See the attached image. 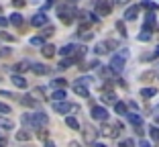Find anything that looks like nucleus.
I'll return each mask as SVG.
<instances>
[{
    "label": "nucleus",
    "mask_w": 159,
    "mask_h": 147,
    "mask_svg": "<svg viewBox=\"0 0 159 147\" xmlns=\"http://www.w3.org/2000/svg\"><path fill=\"white\" fill-rule=\"evenodd\" d=\"M53 84H55V86H59V88H63V86H66V80H63V78H57V80L53 82Z\"/></svg>",
    "instance_id": "obj_39"
},
{
    "label": "nucleus",
    "mask_w": 159,
    "mask_h": 147,
    "mask_svg": "<svg viewBox=\"0 0 159 147\" xmlns=\"http://www.w3.org/2000/svg\"><path fill=\"white\" fill-rule=\"evenodd\" d=\"M27 70H31V63L29 62H19L16 66H14V74H16V71L20 74V71H27Z\"/></svg>",
    "instance_id": "obj_18"
},
{
    "label": "nucleus",
    "mask_w": 159,
    "mask_h": 147,
    "mask_svg": "<svg viewBox=\"0 0 159 147\" xmlns=\"http://www.w3.org/2000/svg\"><path fill=\"white\" fill-rule=\"evenodd\" d=\"M157 147H159V145H157Z\"/></svg>",
    "instance_id": "obj_51"
},
{
    "label": "nucleus",
    "mask_w": 159,
    "mask_h": 147,
    "mask_svg": "<svg viewBox=\"0 0 159 147\" xmlns=\"http://www.w3.org/2000/svg\"><path fill=\"white\" fill-rule=\"evenodd\" d=\"M116 27H118V31H120L122 35H126V29H125V25H122V23H116Z\"/></svg>",
    "instance_id": "obj_41"
},
{
    "label": "nucleus",
    "mask_w": 159,
    "mask_h": 147,
    "mask_svg": "<svg viewBox=\"0 0 159 147\" xmlns=\"http://www.w3.org/2000/svg\"><path fill=\"white\" fill-rule=\"evenodd\" d=\"M120 131H122L120 123H104V127H102V135H106L110 139H116L120 135Z\"/></svg>",
    "instance_id": "obj_2"
},
{
    "label": "nucleus",
    "mask_w": 159,
    "mask_h": 147,
    "mask_svg": "<svg viewBox=\"0 0 159 147\" xmlns=\"http://www.w3.org/2000/svg\"><path fill=\"white\" fill-rule=\"evenodd\" d=\"M96 10H98V14L106 16V14H110V12H112V6L108 4L106 0H98V2H96Z\"/></svg>",
    "instance_id": "obj_6"
},
{
    "label": "nucleus",
    "mask_w": 159,
    "mask_h": 147,
    "mask_svg": "<svg viewBox=\"0 0 159 147\" xmlns=\"http://www.w3.org/2000/svg\"><path fill=\"white\" fill-rule=\"evenodd\" d=\"M66 125H67L70 129H74V131H78V129H80V123L74 119V117H67V119H66Z\"/></svg>",
    "instance_id": "obj_21"
},
{
    "label": "nucleus",
    "mask_w": 159,
    "mask_h": 147,
    "mask_svg": "<svg viewBox=\"0 0 159 147\" xmlns=\"http://www.w3.org/2000/svg\"><path fill=\"white\" fill-rule=\"evenodd\" d=\"M126 119L131 121V125H135V129L143 127V117H141L139 113H126Z\"/></svg>",
    "instance_id": "obj_8"
},
{
    "label": "nucleus",
    "mask_w": 159,
    "mask_h": 147,
    "mask_svg": "<svg viewBox=\"0 0 159 147\" xmlns=\"http://www.w3.org/2000/svg\"><path fill=\"white\" fill-rule=\"evenodd\" d=\"M0 113H2V114H10V106H8V104H2V102H0Z\"/></svg>",
    "instance_id": "obj_36"
},
{
    "label": "nucleus",
    "mask_w": 159,
    "mask_h": 147,
    "mask_svg": "<svg viewBox=\"0 0 159 147\" xmlns=\"http://www.w3.org/2000/svg\"><path fill=\"white\" fill-rule=\"evenodd\" d=\"M31 45H41V47H43V45H45V39H43V37H33V39H31Z\"/></svg>",
    "instance_id": "obj_30"
},
{
    "label": "nucleus",
    "mask_w": 159,
    "mask_h": 147,
    "mask_svg": "<svg viewBox=\"0 0 159 147\" xmlns=\"http://www.w3.org/2000/svg\"><path fill=\"white\" fill-rule=\"evenodd\" d=\"M53 33H55V29H53V27H45V29H43V35H41V37L43 39H45V37H51Z\"/></svg>",
    "instance_id": "obj_28"
},
{
    "label": "nucleus",
    "mask_w": 159,
    "mask_h": 147,
    "mask_svg": "<svg viewBox=\"0 0 159 147\" xmlns=\"http://www.w3.org/2000/svg\"><path fill=\"white\" fill-rule=\"evenodd\" d=\"M41 53H43V57H47V59H51V57L55 55V47H53V45H43Z\"/></svg>",
    "instance_id": "obj_16"
},
{
    "label": "nucleus",
    "mask_w": 159,
    "mask_h": 147,
    "mask_svg": "<svg viewBox=\"0 0 159 147\" xmlns=\"http://www.w3.org/2000/svg\"><path fill=\"white\" fill-rule=\"evenodd\" d=\"M71 16H74V12L70 8H59V19L63 25H71V21H74Z\"/></svg>",
    "instance_id": "obj_7"
},
{
    "label": "nucleus",
    "mask_w": 159,
    "mask_h": 147,
    "mask_svg": "<svg viewBox=\"0 0 159 147\" xmlns=\"http://www.w3.org/2000/svg\"><path fill=\"white\" fill-rule=\"evenodd\" d=\"M8 23H12L14 27H20V25H23V16H20L19 12H12V14H10V19H8Z\"/></svg>",
    "instance_id": "obj_17"
},
{
    "label": "nucleus",
    "mask_w": 159,
    "mask_h": 147,
    "mask_svg": "<svg viewBox=\"0 0 159 147\" xmlns=\"http://www.w3.org/2000/svg\"><path fill=\"white\" fill-rule=\"evenodd\" d=\"M31 25H33V27H45V25H47V16L43 12L35 14L33 19H31Z\"/></svg>",
    "instance_id": "obj_9"
},
{
    "label": "nucleus",
    "mask_w": 159,
    "mask_h": 147,
    "mask_svg": "<svg viewBox=\"0 0 159 147\" xmlns=\"http://www.w3.org/2000/svg\"><path fill=\"white\" fill-rule=\"evenodd\" d=\"M92 117L96 121H104V123H106L108 121V110L104 108V106H94L92 108Z\"/></svg>",
    "instance_id": "obj_5"
},
{
    "label": "nucleus",
    "mask_w": 159,
    "mask_h": 147,
    "mask_svg": "<svg viewBox=\"0 0 159 147\" xmlns=\"http://www.w3.org/2000/svg\"><path fill=\"white\" fill-rule=\"evenodd\" d=\"M139 39H141V41H149V39H151V33H147V31H141V33H139Z\"/></svg>",
    "instance_id": "obj_33"
},
{
    "label": "nucleus",
    "mask_w": 159,
    "mask_h": 147,
    "mask_svg": "<svg viewBox=\"0 0 159 147\" xmlns=\"http://www.w3.org/2000/svg\"><path fill=\"white\" fill-rule=\"evenodd\" d=\"M29 139H31V135H29L27 131H19V133H16V141H29Z\"/></svg>",
    "instance_id": "obj_27"
},
{
    "label": "nucleus",
    "mask_w": 159,
    "mask_h": 147,
    "mask_svg": "<svg viewBox=\"0 0 159 147\" xmlns=\"http://www.w3.org/2000/svg\"><path fill=\"white\" fill-rule=\"evenodd\" d=\"M102 100L106 102V104H116V96H114L112 92H104V94H102Z\"/></svg>",
    "instance_id": "obj_19"
},
{
    "label": "nucleus",
    "mask_w": 159,
    "mask_h": 147,
    "mask_svg": "<svg viewBox=\"0 0 159 147\" xmlns=\"http://www.w3.org/2000/svg\"><path fill=\"white\" fill-rule=\"evenodd\" d=\"M12 127H14L12 121H10V119H4V117L0 114V129H6V131H10Z\"/></svg>",
    "instance_id": "obj_20"
},
{
    "label": "nucleus",
    "mask_w": 159,
    "mask_h": 147,
    "mask_svg": "<svg viewBox=\"0 0 159 147\" xmlns=\"http://www.w3.org/2000/svg\"><path fill=\"white\" fill-rule=\"evenodd\" d=\"M151 78H155V74H153V71H147V74L141 76V80H151Z\"/></svg>",
    "instance_id": "obj_38"
},
{
    "label": "nucleus",
    "mask_w": 159,
    "mask_h": 147,
    "mask_svg": "<svg viewBox=\"0 0 159 147\" xmlns=\"http://www.w3.org/2000/svg\"><path fill=\"white\" fill-rule=\"evenodd\" d=\"M104 51H108L106 43H98V45H96V53H104Z\"/></svg>",
    "instance_id": "obj_35"
},
{
    "label": "nucleus",
    "mask_w": 159,
    "mask_h": 147,
    "mask_svg": "<svg viewBox=\"0 0 159 147\" xmlns=\"http://www.w3.org/2000/svg\"><path fill=\"white\" fill-rule=\"evenodd\" d=\"M155 125H159V114H157V117H155Z\"/></svg>",
    "instance_id": "obj_48"
},
{
    "label": "nucleus",
    "mask_w": 159,
    "mask_h": 147,
    "mask_svg": "<svg viewBox=\"0 0 159 147\" xmlns=\"http://www.w3.org/2000/svg\"><path fill=\"white\" fill-rule=\"evenodd\" d=\"M74 92H75V94H80V96H84V98H88V96H90V90L86 88L84 84H78V82L74 84Z\"/></svg>",
    "instance_id": "obj_12"
},
{
    "label": "nucleus",
    "mask_w": 159,
    "mask_h": 147,
    "mask_svg": "<svg viewBox=\"0 0 159 147\" xmlns=\"http://www.w3.org/2000/svg\"><path fill=\"white\" fill-rule=\"evenodd\" d=\"M110 70H112V74H118V71L125 70V57L114 55L112 59H110Z\"/></svg>",
    "instance_id": "obj_3"
},
{
    "label": "nucleus",
    "mask_w": 159,
    "mask_h": 147,
    "mask_svg": "<svg viewBox=\"0 0 159 147\" xmlns=\"http://www.w3.org/2000/svg\"><path fill=\"white\" fill-rule=\"evenodd\" d=\"M53 110L59 113V114H67V113H71V110H75V106L70 104V102H53Z\"/></svg>",
    "instance_id": "obj_4"
},
{
    "label": "nucleus",
    "mask_w": 159,
    "mask_h": 147,
    "mask_svg": "<svg viewBox=\"0 0 159 147\" xmlns=\"http://www.w3.org/2000/svg\"><path fill=\"white\" fill-rule=\"evenodd\" d=\"M137 16H139V6H131V8H126V12H125V19L126 21H135Z\"/></svg>",
    "instance_id": "obj_13"
},
{
    "label": "nucleus",
    "mask_w": 159,
    "mask_h": 147,
    "mask_svg": "<svg viewBox=\"0 0 159 147\" xmlns=\"http://www.w3.org/2000/svg\"><path fill=\"white\" fill-rule=\"evenodd\" d=\"M45 147H55V143H53V141H47V143H45Z\"/></svg>",
    "instance_id": "obj_44"
},
{
    "label": "nucleus",
    "mask_w": 159,
    "mask_h": 147,
    "mask_svg": "<svg viewBox=\"0 0 159 147\" xmlns=\"http://www.w3.org/2000/svg\"><path fill=\"white\" fill-rule=\"evenodd\" d=\"M12 6H14V8H23V6H25V0H12Z\"/></svg>",
    "instance_id": "obj_37"
},
{
    "label": "nucleus",
    "mask_w": 159,
    "mask_h": 147,
    "mask_svg": "<svg viewBox=\"0 0 159 147\" xmlns=\"http://www.w3.org/2000/svg\"><path fill=\"white\" fill-rule=\"evenodd\" d=\"M118 147H135V141H133V139H125V141H120Z\"/></svg>",
    "instance_id": "obj_32"
},
{
    "label": "nucleus",
    "mask_w": 159,
    "mask_h": 147,
    "mask_svg": "<svg viewBox=\"0 0 159 147\" xmlns=\"http://www.w3.org/2000/svg\"><path fill=\"white\" fill-rule=\"evenodd\" d=\"M12 84L16 88H27V80L23 76H19V74H12Z\"/></svg>",
    "instance_id": "obj_15"
},
{
    "label": "nucleus",
    "mask_w": 159,
    "mask_h": 147,
    "mask_svg": "<svg viewBox=\"0 0 159 147\" xmlns=\"http://www.w3.org/2000/svg\"><path fill=\"white\" fill-rule=\"evenodd\" d=\"M23 123H27V125H31V127H37V129H41V127H45L47 123H49V117H47L45 113H35V114H25L23 117Z\"/></svg>",
    "instance_id": "obj_1"
},
{
    "label": "nucleus",
    "mask_w": 159,
    "mask_h": 147,
    "mask_svg": "<svg viewBox=\"0 0 159 147\" xmlns=\"http://www.w3.org/2000/svg\"><path fill=\"white\" fill-rule=\"evenodd\" d=\"M37 137L39 139H47V129H43V127L37 129Z\"/></svg>",
    "instance_id": "obj_34"
},
{
    "label": "nucleus",
    "mask_w": 159,
    "mask_h": 147,
    "mask_svg": "<svg viewBox=\"0 0 159 147\" xmlns=\"http://www.w3.org/2000/svg\"><path fill=\"white\" fill-rule=\"evenodd\" d=\"M151 137H153L155 141H159V127H155V125L151 127Z\"/></svg>",
    "instance_id": "obj_31"
},
{
    "label": "nucleus",
    "mask_w": 159,
    "mask_h": 147,
    "mask_svg": "<svg viewBox=\"0 0 159 147\" xmlns=\"http://www.w3.org/2000/svg\"><path fill=\"white\" fill-rule=\"evenodd\" d=\"M71 63H74V62H71L70 57H66V59H61V63H59V67H61V70H67V67H70V66H71Z\"/></svg>",
    "instance_id": "obj_29"
},
{
    "label": "nucleus",
    "mask_w": 159,
    "mask_h": 147,
    "mask_svg": "<svg viewBox=\"0 0 159 147\" xmlns=\"http://www.w3.org/2000/svg\"><path fill=\"white\" fill-rule=\"evenodd\" d=\"M92 147H106V145H102V143H94Z\"/></svg>",
    "instance_id": "obj_47"
},
{
    "label": "nucleus",
    "mask_w": 159,
    "mask_h": 147,
    "mask_svg": "<svg viewBox=\"0 0 159 147\" xmlns=\"http://www.w3.org/2000/svg\"><path fill=\"white\" fill-rule=\"evenodd\" d=\"M0 12H2V6H0Z\"/></svg>",
    "instance_id": "obj_50"
},
{
    "label": "nucleus",
    "mask_w": 159,
    "mask_h": 147,
    "mask_svg": "<svg viewBox=\"0 0 159 147\" xmlns=\"http://www.w3.org/2000/svg\"><path fill=\"white\" fill-rule=\"evenodd\" d=\"M141 147H151V145H149L147 141H141Z\"/></svg>",
    "instance_id": "obj_45"
},
{
    "label": "nucleus",
    "mask_w": 159,
    "mask_h": 147,
    "mask_svg": "<svg viewBox=\"0 0 159 147\" xmlns=\"http://www.w3.org/2000/svg\"><path fill=\"white\" fill-rule=\"evenodd\" d=\"M114 110H116L118 114H126V104L125 102H116V104H114Z\"/></svg>",
    "instance_id": "obj_25"
},
{
    "label": "nucleus",
    "mask_w": 159,
    "mask_h": 147,
    "mask_svg": "<svg viewBox=\"0 0 159 147\" xmlns=\"http://www.w3.org/2000/svg\"><path fill=\"white\" fill-rule=\"evenodd\" d=\"M78 33H80V37L84 39V41H88V39H92V29H90V25H82Z\"/></svg>",
    "instance_id": "obj_10"
},
{
    "label": "nucleus",
    "mask_w": 159,
    "mask_h": 147,
    "mask_svg": "<svg viewBox=\"0 0 159 147\" xmlns=\"http://www.w3.org/2000/svg\"><path fill=\"white\" fill-rule=\"evenodd\" d=\"M2 39H6V41H14V37H12V35H8V33H2Z\"/></svg>",
    "instance_id": "obj_42"
},
{
    "label": "nucleus",
    "mask_w": 159,
    "mask_h": 147,
    "mask_svg": "<svg viewBox=\"0 0 159 147\" xmlns=\"http://www.w3.org/2000/svg\"><path fill=\"white\" fill-rule=\"evenodd\" d=\"M31 70H33L35 74H37V76H45L47 71H49V67L43 66V63H33V66H31Z\"/></svg>",
    "instance_id": "obj_14"
},
{
    "label": "nucleus",
    "mask_w": 159,
    "mask_h": 147,
    "mask_svg": "<svg viewBox=\"0 0 159 147\" xmlns=\"http://www.w3.org/2000/svg\"><path fill=\"white\" fill-rule=\"evenodd\" d=\"M153 57H159V47H157V49L153 51Z\"/></svg>",
    "instance_id": "obj_46"
},
{
    "label": "nucleus",
    "mask_w": 159,
    "mask_h": 147,
    "mask_svg": "<svg viewBox=\"0 0 159 147\" xmlns=\"http://www.w3.org/2000/svg\"><path fill=\"white\" fill-rule=\"evenodd\" d=\"M0 96H4V98H14L10 92H6V90H0Z\"/></svg>",
    "instance_id": "obj_40"
},
{
    "label": "nucleus",
    "mask_w": 159,
    "mask_h": 147,
    "mask_svg": "<svg viewBox=\"0 0 159 147\" xmlns=\"http://www.w3.org/2000/svg\"><path fill=\"white\" fill-rule=\"evenodd\" d=\"M143 8H147V10H157V4L155 2H151V0H143Z\"/></svg>",
    "instance_id": "obj_26"
},
{
    "label": "nucleus",
    "mask_w": 159,
    "mask_h": 147,
    "mask_svg": "<svg viewBox=\"0 0 159 147\" xmlns=\"http://www.w3.org/2000/svg\"><path fill=\"white\" fill-rule=\"evenodd\" d=\"M70 147H80V145H78V143H70Z\"/></svg>",
    "instance_id": "obj_49"
},
{
    "label": "nucleus",
    "mask_w": 159,
    "mask_h": 147,
    "mask_svg": "<svg viewBox=\"0 0 159 147\" xmlns=\"http://www.w3.org/2000/svg\"><path fill=\"white\" fill-rule=\"evenodd\" d=\"M84 137H86V141H88V143H94V141H96V137H98V131L92 129V127H86Z\"/></svg>",
    "instance_id": "obj_11"
},
{
    "label": "nucleus",
    "mask_w": 159,
    "mask_h": 147,
    "mask_svg": "<svg viewBox=\"0 0 159 147\" xmlns=\"http://www.w3.org/2000/svg\"><path fill=\"white\" fill-rule=\"evenodd\" d=\"M8 25V19H4V16H0V27H6Z\"/></svg>",
    "instance_id": "obj_43"
},
{
    "label": "nucleus",
    "mask_w": 159,
    "mask_h": 147,
    "mask_svg": "<svg viewBox=\"0 0 159 147\" xmlns=\"http://www.w3.org/2000/svg\"><path fill=\"white\" fill-rule=\"evenodd\" d=\"M20 102H23L25 106H37V102H35L31 96H23V98H20Z\"/></svg>",
    "instance_id": "obj_24"
},
{
    "label": "nucleus",
    "mask_w": 159,
    "mask_h": 147,
    "mask_svg": "<svg viewBox=\"0 0 159 147\" xmlns=\"http://www.w3.org/2000/svg\"><path fill=\"white\" fill-rule=\"evenodd\" d=\"M63 98H66V92L63 90H55L53 92V100H55V102H63Z\"/></svg>",
    "instance_id": "obj_23"
},
{
    "label": "nucleus",
    "mask_w": 159,
    "mask_h": 147,
    "mask_svg": "<svg viewBox=\"0 0 159 147\" xmlns=\"http://www.w3.org/2000/svg\"><path fill=\"white\" fill-rule=\"evenodd\" d=\"M155 94H157L155 88H143V90H141V96H143V98H151V96H155Z\"/></svg>",
    "instance_id": "obj_22"
}]
</instances>
